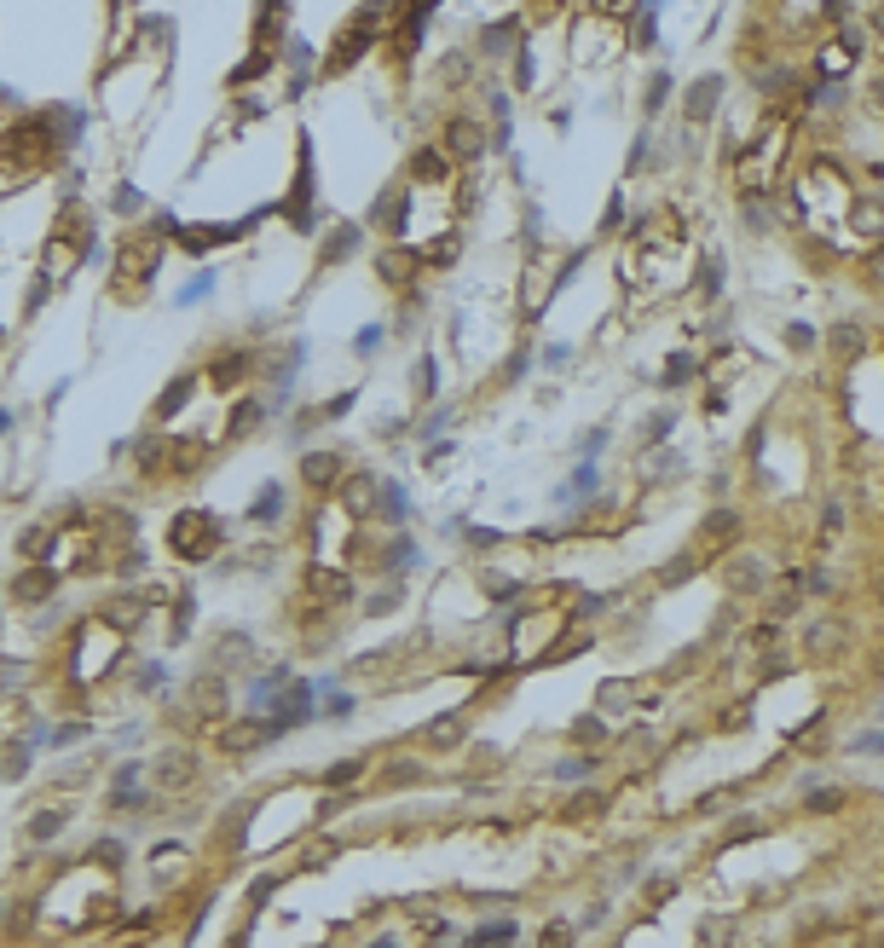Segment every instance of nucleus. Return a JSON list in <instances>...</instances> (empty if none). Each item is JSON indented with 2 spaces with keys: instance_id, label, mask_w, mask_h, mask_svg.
Instances as JSON below:
<instances>
[{
  "instance_id": "79ce46f5",
  "label": "nucleus",
  "mask_w": 884,
  "mask_h": 948,
  "mask_svg": "<svg viewBox=\"0 0 884 948\" xmlns=\"http://www.w3.org/2000/svg\"><path fill=\"white\" fill-rule=\"evenodd\" d=\"M417 388H422V400H434V359L417 365Z\"/></svg>"
},
{
  "instance_id": "aec40b11",
  "label": "nucleus",
  "mask_w": 884,
  "mask_h": 948,
  "mask_svg": "<svg viewBox=\"0 0 884 948\" xmlns=\"http://www.w3.org/2000/svg\"><path fill=\"white\" fill-rule=\"evenodd\" d=\"M376 272H382L388 284H405L410 272H417V260H410V249H388V255L376 260Z\"/></svg>"
},
{
  "instance_id": "c756f323",
  "label": "nucleus",
  "mask_w": 884,
  "mask_h": 948,
  "mask_svg": "<svg viewBox=\"0 0 884 948\" xmlns=\"http://www.w3.org/2000/svg\"><path fill=\"white\" fill-rule=\"evenodd\" d=\"M18 549H23V555H35V561H41V555L52 549V532H47V527H30V532L18 538Z\"/></svg>"
},
{
  "instance_id": "1a4fd4ad",
  "label": "nucleus",
  "mask_w": 884,
  "mask_h": 948,
  "mask_svg": "<svg viewBox=\"0 0 884 948\" xmlns=\"http://www.w3.org/2000/svg\"><path fill=\"white\" fill-rule=\"evenodd\" d=\"M301 480H307L312 492H329L341 480V457L336 451H307V457H301Z\"/></svg>"
},
{
  "instance_id": "7ed1b4c3",
  "label": "nucleus",
  "mask_w": 884,
  "mask_h": 948,
  "mask_svg": "<svg viewBox=\"0 0 884 948\" xmlns=\"http://www.w3.org/2000/svg\"><path fill=\"white\" fill-rule=\"evenodd\" d=\"M272 735H278V723H260V718H231V723H220V729H214L220 752H231V758H243V752L266 746Z\"/></svg>"
},
{
  "instance_id": "412c9836",
  "label": "nucleus",
  "mask_w": 884,
  "mask_h": 948,
  "mask_svg": "<svg viewBox=\"0 0 884 948\" xmlns=\"http://www.w3.org/2000/svg\"><path fill=\"white\" fill-rule=\"evenodd\" d=\"M474 948H509L515 943V919H497V925H480L474 937H468Z\"/></svg>"
},
{
  "instance_id": "3c124183",
  "label": "nucleus",
  "mask_w": 884,
  "mask_h": 948,
  "mask_svg": "<svg viewBox=\"0 0 884 948\" xmlns=\"http://www.w3.org/2000/svg\"><path fill=\"white\" fill-rule=\"evenodd\" d=\"M879 341H884V336H879Z\"/></svg>"
},
{
  "instance_id": "bb28decb",
  "label": "nucleus",
  "mask_w": 884,
  "mask_h": 948,
  "mask_svg": "<svg viewBox=\"0 0 884 948\" xmlns=\"http://www.w3.org/2000/svg\"><path fill=\"white\" fill-rule=\"evenodd\" d=\"M861 284H873V290H884V243H873V249L861 255Z\"/></svg>"
},
{
  "instance_id": "5701e85b",
  "label": "nucleus",
  "mask_w": 884,
  "mask_h": 948,
  "mask_svg": "<svg viewBox=\"0 0 884 948\" xmlns=\"http://www.w3.org/2000/svg\"><path fill=\"white\" fill-rule=\"evenodd\" d=\"M509 41H515V18H497V23L480 30V47L486 52H509Z\"/></svg>"
},
{
  "instance_id": "c9c22d12",
  "label": "nucleus",
  "mask_w": 884,
  "mask_h": 948,
  "mask_svg": "<svg viewBox=\"0 0 884 948\" xmlns=\"http://www.w3.org/2000/svg\"><path fill=\"white\" fill-rule=\"evenodd\" d=\"M601 809H607L601 792H584V799H573V816H601Z\"/></svg>"
},
{
  "instance_id": "4468645a",
  "label": "nucleus",
  "mask_w": 884,
  "mask_h": 948,
  "mask_svg": "<svg viewBox=\"0 0 884 948\" xmlns=\"http://www.w3.org/2000/svg\"><path fill=\"white\" fill-rule=\"evenodd\" d=\"M243 376H248V353H226V359H214V370H209V382H214L220 393H226V388H238Z\"/></svg>"
},
{
  "instance_id": "f704fd0d",
  "label": "nucleus",
  "mask_w": 884,
  "mask_h": 948,
  "mask_svg": "<svg viewBox=\"0 0 884 948\" xmlns=\"http://www.w3.org/2000/svg\"><path fill=\"white\" fill-rule=\"evenodd\" d=\"M428 740H434V746H451V740H463V723H434Z\"/></svg>"
},
{
  "instance_id": "cd10ccee",
  "label": "nucleus",
  "mask_w": 884,
  "mask_h": 948,
  "mask_svg": "<svg viewBox=\"0 0 884 948\" xmlns=\"http://www.w3.org/2000/svg\"><path fill=\"white\" fill-rule=\"evenodd\" d=\"M699 567V555H676V561H665L659 567V584H688V573Z\"/></svg>"
},
{
  "instance_id": "f03ea898",
  "label": "nucleus",
  "mask_w": 884,
  "mask_h": 948,
  "mask_svg": "<svg viewBox=\"0 0 884 948\" xmlns=\"http://www.w3.org/2000/svg\"><path fill=\"white\" fill-rule=\"evenodd\" d=\"M376 18H382V12H358L353 23H341L336 47H329V59H324V76H341V70H347V64L358 59V52L376 41Z\"/></svg>"
},
{
  "instance_id": "de8ad7c7",
  "label": "nucleus",
  "mask_w": 884,
  "mask_h": 948,
  "mask_svg": "<svg viewBox=\"0 0 884 948\" xmlns=\"http://www.w3.org/2000/svg\"><path fill=\"white\" fill-rule=\"evenodd\" d=\"M584 769H590V763H584V758H566V763H561V769H555V775H561V781H578V775H584Z\"/></svg>"
},
{
  "instance_id": "ea45409f",
  "label": "nucleus",
  "mask_w": 884,
  "mask_h": 948,
  "mask_svg": "<svg viewBox=\"0 0 884 948\" xmlns=\"http://www.w3.org/2000/svg\"><path fill=\"white\" fill-rule=\"evenodd\" d=\"M353 775H358V763L347 758V763H336V769H329V775H324V781H329V787H347V781H353Z\"/></svg>"
},
{
  "instance_id": "a211bd4d",
  "label": "nucleus",
  "mask_w": 884,
  "mask_h": 948,
  "mask_svg": "<svg viewBox=\"0 0 884 948\" xmlns=\"http://www.w3.org/2000/svg\"><path fill=\"white\" fill-rule=\"evenodd\" d=\"M191 388H197V376H191V370H185V376H174L168 388H162V400H157V417H174V411L191 400Z\"/></svg>"
},
{
  "instance_id": "8fccbe9b",
  "label": "nucleus",
  "mask_w": 884,
  "mask_h": 948,
  "mask_svg": "<svg viewBox=\"0 0 884 948\" xmlns=\"http://www.w3.org/2000/svg\"><path fill=\"white\" fill-rule=\"evenodd\" d=\"M879 601H884V573H879Z\"/></svg>"
},
{
  "instance_id": "49530a36",
  "label": "nucleus",
  "mask_w": 884,
  "mask_h": 948,
  "mask_svg": "<svg viewBox=\"0 0 884 948\" xmlns=\"http://www.w3.org/2000/svg\"><path fill=\"white\" fill-rule=\"evenodd\" d=\"M682 376H694V359H671V370H665V382H682Z\"/></svg>"
},
{
  "instance_id": "6e6552de",
  "label": "nucleus",
  "mask_w": 884,
  "mask_h": 948,
  "mask_svg": "<svg viewBox=\"0 0 884 948\" xmlns=\"http://www.w3.org/2000/svg\"><path fill=\"white\" fill-rule=\"evenodd\" d=\"M826 348H833V359H861V353H867V324L838 319L833 330H826Z\"/></svg>"
},
{
  "instance_id": "20e7f679",
  "label": "nucleus",
  "mask_w": 884,
  "mask_h": 948,
  "mask_svg": "<svg viewBox=\"0 0 884 948\" xmlns=\"http://www.w3.org/2000/svg\"><path fill=\"white\" fill-rule=\"evenodd\" d=\"M723 584L735 590V596H763V584H769L763 555H752V549H735V555H723Z\"/></svg>"
},
{
  "instance_id": "6ab92c4d",
  "label": "nucleus",
  "mask_w": 884,
  "mask_h": 948,
  "mask_svg": "<svg viewBox=\"0 0 884 948\" xmlns=\"http://www.w3.org/2000/svg\"><path fill=\"white\" fill-rule=\"evenodd\" d=\"M12 596H18V601H47V596H52V573H47V567L23 573V579L12 584Z\"/></svg>"
},
{
  "instance_id": "72a5a7b5",
  "label": "nucleus",
  "mask_w": 884,
  "mask_h": 948,
  "mask_svg": "<svg viewBox=\"0 0 884 948\" xmlns=\"http://www.w3.org/2000/svg\"><path fill=\"white\" fill-rule=\"evenodd\" d=\"M537 948H573V925H544Z\"/></svg>"
},
{
  "instance_id": "39448f33",
  "label": "nucleus",
  "mask_w": 884,
  "mask_h": 948,
  "mask_svg": "<svg viewBox=\"0 0 884 948\" xmlns=\"http://www.w3.org/2000/svg\"><path fill=\"white\" fill-rule=\"evenodd\" d=\"M446 157L451 162H480V157H486V133H480V122H468V116H451L446 122Z\"/></svg>"
},
{
  "instance_id": "58836bf2",
  "label": "nucleus",
  "mask_w": 884,
  "mask_h": 948,
  "mask_svg": "<svg viewBox=\"0 0 884 948\" xmlns=\"http://www.w3.org/2000/svg\"><path fill=\"white\" fill-rule=\"evenodd\" d=\"M93 856H99L104 868H116V862H122V844H116V839H99V844H93Z\"/></svg>"
},
{
  "instance_id": "37998d69",
  "label": "nucleus",
  "mask_w": 884,
  "mask_h": 948,
  "mask_svg": "<svg viewBox=\"0 0 884 948\" xmlns=\"http://www.w3.org/2000/svg\"><path fill=\"white\" fill-rule=\"evenodd\" d=\"M821 527H826V538H838V527H844V510H838V503H826V515H821Z\"/></svg>"
},
{
  "instance_id": "a19ab883",
  "label": "nucleus",
  "mask_w": 884,
  "mask_h": 948,
  "mask_svg": "<svg viewBox=\"0 0 884 948\" xmlns=\"http://www.w3.org/2000/svg\"><path fill=\"white\" fill-rule=\"evenodd\" d=\"M665 93H671V76H654V87H647V110L665 104Z\"/></svg>"
},
{
  "instance_id": "473e14b6",
  "label": "nucleus",
  "mask_w": 884,
  "mask_h": 948,
  "mask_svg": "<svg viewBox=\"0 0 884 948\" xmlns=\"http://www.w3.org/2000/svg\"><path fill=\"white\" fill-rule=\"evenodd\" d=\"M59 827H64V809H47L41 821H30V839H52Z\"/></svg>"
},
{
  "instance_id": "09e8293b",
  "label": "nucleus",
  "mask_w": 884,
  "mask_h": 948,
  "mask_svg": "<svg viewBox=\"0 0 884 948\" xmlns=\"http://www.w3.org/2000/svg\"><path fill=\"white\" fill-rule=\"evenodd\" d=\"M370 948H399V943H393V937H376V943H370Z\"/></svg>"
},
{
  "instance_id": "4be33fe9",
  "label": "nucleus",
  "mask_w": 884,
  "mask_h": 948,
  "mask_svg": "<svg viewBox=\"0 0 884 948\" xmlns=\"http://www.w3.org/2000/svg\"><path fill=\"white\" fill-rule=\"evenodd\" d=\"M260 417H266V405H260V400H243L238 411H231V429H226V439H243V434L255 429Z\"/></svg>"
},
{
  "instance_id": "b1692460",
  "label": "nucleus",
  "mask_w": 884,
  "mask_h": 948,
  "mask_svg": "<svg viewBox=\"0 0 884 948\" xmlns=\"http://www.w3.org/2000/svg\"><path fill=\"white\" fill-rule=\"evenodd\" d=\"M855 231H867V238H884V203L867 197L861 209H855Z\"/></svg>"
},
{
  "instance_id": "2eb2a0df",
  "label": "nucleus",
  "mask_w": 884,
  "mask_h": 948,
  "mask_svg": "<svg viewBox=\"0 0 884 948\" xmlns=\"http://www.w3.org/2000/svg\"><path fill=\"white\" fill-rule=\"evenodd\" d=\"M792 87H798L792 64H769V70H757V93H769V99H786Z\"/></svg>"
},
{
  "instance_id": "423d86ee",
  "label": "nucleus",
  "mask_w": 884,
  "mask_h": 948,
  "mask_svg": "<svg viewBox=\"0 0 884 948\" xmlns=\"http://www.w3.org/2000/svg\"><path fill=\"white\" fill-rule=\"evenodd\" d=\"M185 706L197 711V718H220V711H226V677H220V671H203V677L185 689Z\"/></svg>"
},
{
  "instance_id": "a878e982",
  "label": "nucleus",
  "mask_w": 884,
  "mask_h": 948,
  "mask_svg": "<svg viewBox=\"0 0 884 948\" xmlns=\"http://www.w3.org/2000/svg\"><path fill=\"white\" fill-rule=\"evenodd\" d=\"M278 515H284V492L266 486V492L255 498V510H248V520H278Z\"/></svg>"
},
{
  "instance_id": "9d476101",
  "label": "nucleus",
  "mask_w": 884,
  "mask_h": 948,
  "mask_svg": "<svg viewBox=\"0 0 884 948\" xmlns=\"http://www.w3.org/2000/svg\"><path fill=\"white\" fill-rule=\"evenodd\" d=\"M307 596H312V601H329V608H341V601L353 596V584H347V573L319 567V573H307Z\"/></svg>"
},
{
  "instance_id": "a18cd8bd",
  "label": "nucleus",
  "mask_w": 884,
  "mask_h": 948,
  "mask_svg": "<svg viewBox=\"0 0 884 948\" xmlns=\"http://www.w3.org/2000/svg\"><path fill=\"white\" fill-rule=\"evenodd\" d=\"M140 463H145V469H157V463H162V446H157V439H145V446H140Z\"/></svg>"
},
{
  "instance_id": "393cba45",
  "label": "nucleus",
  "mask_w": 884,
  "mask_h": 948,
  "mask_svg": "<svg viewBox=\"0 0 884 948\" xmlns=\"http://www.w3.org/2000/svg\"><path fill=\"white\" fill-rule=\"evenodd\" d=\"M804 804L815 809V816H833V809H844V787H815Z\"/></svg>"
},
{
  "instance_id": "9b49d317",
  "label": "nucleus",
  "mask_w": 884,
  "mask_h": 948,
  "mask_svg": "<svg viewBox=\"0 0 884 948\" xmlns=\"http://www.w3.org/2000/svg\"><path fill=\"white\" fill-rule=\"evenodd\" d=\"M735 538H740V515H735V510H711L706 527H699V544H706V549H723V544H735Z\"/></svg>"
},
{
  "instance_id": "0eeeda50",
  "label": "nucleus",
  "mask_w": 884,
  "mask_h": 948,
  "mask_svg": "<svg viewBox=\"0 0 884 948\" xmlns=\"http://www.w3.org/2000/svg\"><path fill=\"white\" fill-rule=\"evenodd\" d=\"M717 99H723V76H699L694 87L682 93V116L688 122H706L711 110H717Z\"/></svg>"
},
{
  "instance_id": "c03bdc74",
  "label": "nucleus",
  "mask_w": 884,
  "mask_h": 948,
  "mask_svg": "<svg viewBox=\"0 0 884 948\" xmlns=\"http://www.w3.org/2000/svg\"><path fill=\"white\" fill-rule=\"evenodd\" d=\"M786 341H792V348H809L815 330H809V324H792V330H786Z\"/></svg>"
},
{
  "instance_id": "f3484780",
  "label": "nucleus",
  "mask_w": 884,
  "mask_h": 948,
  "mask_svg": "<svg viewBox=\"0 0 884 948\" xmlns=\"http://www.w3.org/2000/svg\"><path fill=\"white\" fill-rule=\"evenodd\" d=\"M353 243H358V226H336V231L324 238V255H319V260H324V266H341V260L353 255Z\"/></svg>"
},
{
  "instance_id": "f257e3e1",
  "label": "nucleus",
  "mask_w": 884,
  "mask_h": 948,
  "mask_svg": "<svg viewBox=\"0 0 884 948\" xmlns=\"http://www.w3.org/2000/svg\"><path fill=\"white\" fill-rule=\"evenodd\" d=\"M220 538H226V527H220V515H209V510H179L168 520V549L179 561H209L220 549Z\"/></svg>"
},
{
  "instance_id": "c85d7f7f",
  "label": "nucleus",
  "mask_w": 884,
  "mask_h": 948,
  "mask_svg": "<svg viewBox=\"0 0 884 948\" xmlns=\"http://www.w3.org/2000/svg\"><path fill=\"white\" fill-rule=\"evenodd\" d=\"M110 209H116V214H128V220H133V214H140V209H145V197H140V185H116V197H110Z\"/></svg>"
},
{
  "instance_id": "dca6fc26",
  "label": "nucleus",
  "mask_w": 884,
  "mask_h": 948,
  "mask_svg": "<svg viewBox=\"0 0 884 948\" xmlns=\"http://www.w3.org/2000/svg\"><path fill=\"white\" fill-rule=\"evenodd\" d=\"M157 781L174 792V787H191V781H197V769H191L185 752H174V758H162V763H157Z\"/></svg>"
},
{
  "instance_id": "7c9ffc66",
  "label": "nucleus",
  "mask_w": 884,
  "mask_h": 948,
  "mask_svg": "<svg viewBox=\"0 0 884 948\" xmlns=\"http://www.w3.org/2000/svg\"><path fill=\"white\" fill-rule=\"evenodd\" d=\"M833 590H838V579H833V573H826V567L804 573V596H833Z\"/></svg>"
},
{
  "instance_id": "e433bc0d",
  "label": "nucleus",
  "mask_w": 884,
  "mask_h": 948,
  "mask_svg": "<svg viewBox=\"0 0 884 948\" xmlns=\"http://www.w3.org/2000/svg\"><path fill=\"white\" fill-rule=\"evenodd\" d=\"M209 284H214V278H209V272H203V278H191V284H185V290H179V307H191V301H197V295H209Z\"/></svg>"
},
{
  "instance_id": "2f4dec72",
  "label": "nucleus",
  "mask_w": 884,
  "mask_h": 948,
  "mask_svg": "<svg viewBox=\"0 0 884 948\" xmlns=\"http://www.w3.org/2000/svg\"><path fill=\"white\" fill-rule=\"evenodd\" d=\"M457 260V238H434L428 243V266H451Z\"/></svg>"
},
{
  "instance_id": "f8f14e48",
  "label": "nucleus",
  "mask_w": 884,
  "mask_h": 948,
  "mask_svg": "<svg viewBox=\"0 0 884 948\" xmlns=\"http://www.w3.org/2000/svg\"><path fill=\"white\" fill-rule=\"evenodd\" d=\"M804 648H809V654H821V659H833L838 648H844V619H821V625H815L809 637H804Z\"/></svg>"
},
{
  "instance_id": "ddd939ff",
  "label": "nucleus",
  "mask_w": 884,
  "mask_h": 948,
  "mask_svg": "<svg viewBox=\"0 0 884 948\" xmlns=\"http://www.w3.org/2000/svg\"><path fill=\"white\" fill-rule=\"evenodd\" d=\"M451 174V162H446V150H417L410 157V180H422V185H434V180H446Z\"/></svg>"
},
{
  "instance_id": "4c0bfd02",
  "label": "nucleus",
  "mask_w": 884,
  "mask_h": 948,
  "mask_svg": "<svg viewBox=\"0 0 884 948\" xmlns=\"http://www.w3.org/2000/svg\"><path fill=\"white\" fill-rule=\"evenodd\" d=\"M486 590H492V596H497V601H509V596H515V590H520V584H515V579H503V573H492V579H486Z\"/></svg>"
}]
</instances>
